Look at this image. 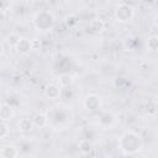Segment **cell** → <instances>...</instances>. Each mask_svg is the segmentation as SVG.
Returning a JSON list of instances; mask_svg holds the SVG:
<instances>
[{
    "instance_id": "1",
    "label": "cell",
    "mask_w": 158,
    "mask_h": 158,
    "mask_svg": "<svg viewBox=\"0 0 158 158\" xmlns=\"http://www.w3.org/2000/svg\"><path fill=\"white\" fill-rule=\"evenodd\" d=\"M118 148L125 154H136L142 148V138L135 131H126L118 139Z\"/></svg>"
},
{
    "instance_id": "2",
    "label": "cell",
    "mask_w": 158,
    "mask_h": 158,
    "mask_svg": "<svg viewBox=\"0 0 158 158\" xmlns=\"http://www.w3.org/2000/svg\"><path fill=\"white\" fill-rule=\"evenodd\" d=\"M35 27L40 31H49L54 26V15L51 11H40L33 19Z\"/></svg>"
},
{
    "instance_id": "3",
    "label": "cell",
    "mask_w": 158,
    "mask_h": 158,
    "mask_svg": "<svg viewBox=\"0 0 158 158\" xmlns=\"http://www.w3.org/2000/svg\"><path fill=\"white\" fill-rule=\"evenodd\" d=\"M133 15H135L133 7L126 2H120L115 9V19L118 22H128L132 20Z\"/></svg>"
},
{
    "instance_id": "4",
    "label": "cell",
    "mask_w": 158,
    "mask_h": 158,
    "mask_svg": "<svg viewBox=\"0 0 158 158\" xmlns=\"http://www.w3.org/2000/svg\"><path fill=\"white\" fill-rule=\"evenodd\" d=\"M101 105H102L101 98L96 94H90L84 100V106L89 111H98L101 109Z\"/></svg>"
},
{
    "instance_id": "5",
    "label": "cell",
    "mask_w": 158,
    "mask_h": 158,
    "mask_svg": "<svg viewBox=\"0 0 158 158\" xmlns=\"http://www.w3.org/2000/svg\"><path fill=\"white\" fill-rule=\"evenodd\" d=\"M15 115V111L12 109V106L7 102H2L0 105V121L7 122L9 120H11Z\"/></svg>"
},
{
    "instance_id": "6",
    "label": "cell",
    "mask_w": 158,
    "mask_h": 158,
    "mask_svg": "<svg viewBox=\"0 0 158 158\" xmlns=\"http://www.w3.org/2000/svg\"><path fill=\"white\" fill-rule=\"evenodd\" d=\"M115 122V117L111 112L109 111H101L100 115L98 116V123L102 127H110Z\"/></svg>"
},
{
    "instance_id": "7",
    "label": "cell",
    "mask_w": 158,
    "mask_h": 158,
    "mask_svg": "<svg viewBox=\"0 0 158 158\" xmlns=\"http://www.w3.org/2000/svg\"><path fill=\"white\" fill-rule=\"evenodd\" d=\"M15 48L17 49L19 53L26 54V53H28L30 51H32V40H28V38H26V37H21Z\"/></svg>"
},
{
    "instance_id": "8",
    "label": "cell",
    "mask_w": 158,
    "mask_h": 158,
    "mask_svg": "<svg viewBox=\"0 0 158 158\" xmlns=\"http://www.w3.org/2000/svg\"><path fill=\"white\" fill-rule=\"evenodd\" d=\"M19 149L12 144H6L0 149V157L1 158H17Z\"/></svg>"
},
{
    "instance_id": "9",
    "label": "cell",
    "mask_w": 158,
    "mask_h": 158,
    "mask_svg": "<svg viewBox=\"0 0 158 158\" xmlns=\"http://www.w3.org/2000/svg\"><path fill=\"white\" fill-rule=\"evenodd\" d=\"M44 94L49 99H58L60 96V86H58L56 84H49V85H47Z\"/></svg>"
},
{
    "instance_id": "10",
    "label": "cell",
    "mask_w": 158,
    "mask_h": 158,
    "mask_svg": "<svg viewBox=\"0 0 158 158\" xmlns=\"http://www.w3.org/2000/svg\"><path fill=\"white\" fill-rule=\"evenodd\" d=\"M32 121H33L35 127H44V126L48 125V116H47V114L38 112L33 116Z\"/></svg>"
},
{
    "instance_id": "11",
    "label": "cell",
    "mask_w": 158,
    "mask_h": 158,
    "mask_svg": "<svg viewBox=\"0 0 158 158\" xmlns=\"http://www.w3.org/2000/svg\"><path fill=\"white\" fill-rule=\"evenodd\" d=\"M105 27V23L101 19H93L89 23V30L93 33H100Z\"/></svg>"
},
{
    "instance_id": "12",
    "label": "cell",
    "mask_w": 158,
    "mask_h": 158,
    "mask_svg": "<svg viewBox=\"0 0 158 158\" xmlns=\"http://www.w3.org/2000/svg\"><path fill=\"white\" fill-rule=\"evenodd\" d=\"M17 127H19V130L22 131V132H28V131H31V130L35 127V125H33L32 118L25 117V118H21V120L17 122Z\"/></svg>"
},
{
    "instance_id": "13",
    "label": "cell",
    "mask_w": 158,
    "mask_h": 158,
    "mask_svg": "<svg viewBox=\"0 0 158 158\" xmlns=\"http://www.w3.org/2000/svg\"><path fill=\"white\" fill-rule=\"evenodd\" d=\"M147 47H148L149 51H153V52L157 51V48H158V37H157L156 35L148 38V41H147Z\"/></svg>"
},
{
    "instance_id": "14",
    "label": "cell",
    "mask_w": 158,
    "mask_h": 158,
    "mask_svg": "<svg viewBox=\"0 0 158 158\" xmlns=\"http://www.w3.org/2000/svg\"><path fill=\"white\" fill-rule=\"evenodd\" d=\"M20 38H21V37H20L17 33H10L9 37H7V42H9V44H11L12 47H16L17 42L20 41Z\"/></svg>"
},
{
    "instance_id": "15",
    "label": "cell",
    "mask_w": 158,
    "mask_h": 158,
    "mask_svg": "<svg viewBox=\"0 0 158 158\" xmlns=\"http://www.w3.org/2000/svg\"><path fill=\"white\" fill-rule=\"evenodd\" d=\"M9 135V126L6 122L0 121V138H5Z\"/></svg>"
},
{
    "instance_id": "16",
    "label": "cell",
    "mask_w": 158,
    "mask_h": 158,
    "mask_svg": "<svg viewBox=\"0 0 158 158\" xmlns=\"http://www.w3.org/2000/svg\"><path fill=\"white\" fill-rule=\"evenodd\" d=\"M9 6H10V2L9 1H0V11L7 10Z\"/></svg>"
},
{
    "instance_id": "17",
    "label": "cell",
    "mask_w": 158,
    "mask_h": 158,
    "mask_svg": "<svg viewBox=\"0 0 158 158\" xmlns=\"http://www.w3.org/2000/svg\"><path fill=\"white\" fill-rule=\"evenodd\" d=\"M2 53H4V47H2V44L0 43V57L2 56Z\"/></svg>"
},
{
    "instance_id": "18",
    "label": "cell",
    "mask_w": 158,
    "mask_h": 158,
    "mask_svg": "<svg viewBox=\"0 0 158 158\" xmlns=\"http://www.w3.org/2000/svg\"><path fill=\"white\" fill-rule=\"evenodd\" d=\"M139 158H146V157H139Z\"/></svg>"
}]
</instances>
